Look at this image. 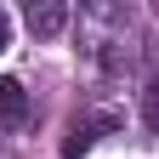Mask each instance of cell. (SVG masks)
I'll return each instance as SVG.
<instances>
[{
    "mask_svg": "<svg viewBox=\"0 0 159 159\" xmlns=\"http://www.w3.org/2000/svg\"><path fill=\"white\" fill-rule=\"evenodd\" d=\"M34 125V97L17 85V80H0V131H29Z\"/></svg>",
    "mask_w": 159,
    "mask_h": 159,
    "instance_id": "7a4b0ae2",
    "label": "cell"
},
{
    "mask_svg": "<svg viewBox=\"0 0 159 159\" xmlns=\"http://www.w3.org/2000/svg\"><path fill=\"white\" fill-rule=\"evenodd\" d=\"M23 23H29V34H34V40H51V34H63V29L74 23V11L63 6V0H29Z\"/></svg>",
    "mask_w": 159,
    "mask_h": 159,
    "instance_id": "3957f363",
    "label": "cell"
},
{
    "mask_svg": "<svg viewBox=\"0 0 159 159\" xmlns=\"http://www.w3.org/2000/svg\"><path fill=\"white\" fill-rule=\"evenodd\" d=\"M142 125L159 136V80H148V91H142Z\"/></svg>",
    "mask_w": 159,
    "mask_h": 159,
    "instance_id": "5b68a950",
    "label": "cell"
},
{
    "mask_svg": "<svg viewBox=\"0 0 159 159\" xmlns=\"http://www.w3.org/2000/svg\"><path fill=\"white\" fill-rule=\"evenodd\" d=\"M114 125H119V114H108V108H97V114H80L74 125H68V142H63V153H68V159H80V153L97 142V136H102V131H114Z\"/></svg>",
    "mask_w": 159,
    "mask_h": 159,
    "instance_id": "277c9868",
    "label": "cell"
},
{
    "mask_svg": "<svg viewBox=\"0 0 159 159\" xmlns=\"http://www.w3.org/2000/svg\"><path fill=\"white\" fill-rule=\"evenodd\" d=\"M6 40H11V17L0 11V51H6Z\"/></svg>",
    "mask_w": 159,
    "mask_h": 159,
    "instance_id": "8992f818",
    "label": "cell"
},
{
    "mask_svg": "<svg viewBox=\"0 0 159 159\" xmlns=\"http://www.w3.org/2000/svg\"><path fill=\"white\" fill-rule=\"evenodd\" d=\"M74 40H80V57L97 68V74H131L142 63L148 40H142V23L114 6V0H91V6H80L74 17Z\"/></svg>",
    "mask_w": 159,
    "mask_h": 159,
    "instance_id": "6da1fadb",
    "label": "cell"
}]
</instances>
